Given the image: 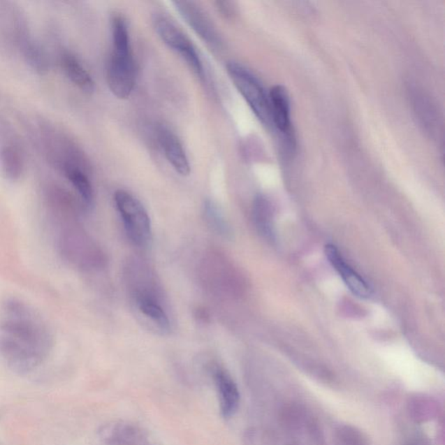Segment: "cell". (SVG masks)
<instances>
[{
  "label": "cell",
  "instance_id": "obj_1",
  "mask_svg": "<svg viewBox=\"0 0 445 445\" xmlns=\"http://www.w3.org/2000/svg\"><path fill=\"white\" fill-rule=\"evenodd\" d=\"M53 335L42 316L19 299L3 302L0 312V356L14 372L27 373L48 358Z\"/></svg>",
  "mask_w": 445,
  "mask_h": 445
},
{
  "label": "cell",
  "instance_id": "obj_2",
  "mask_svg": "<svg viewBox=\"0 0 445 445\" xmlns=\"http://www.w3.org/2000/svg\"><path fill=\"white\" fill-rule=\"evenodd\" d=\"M114 202L130 240L138 247H147L152 240V231L145 206L130 192L124 190L115 192Z\"/></svg>",
  "mask_w": 445,
  "mask_h": 445
},
{
  "label": "cell",
  "instance_id": "obj_3",
  "mask_svg": "<svg viewBox=\"0 0 445 445\" xmlns=\"http://www.w3.org/2000/svg\"><path fill=\"white\" fill-rule=\"evenodd\" d=\"M228 75L256 117L266 126H272L269 96L257 78L250 71L237 62L226 65Z\"/></svg>",
  "mask_w": 445,
  "mask_h": 445
},
{
  "label": "cell",
  "instance_id": "obj_4",
  "mask_svg": "<svg viewBox=\"0 0 445 445\" xmlns=\"http://www.w3.org/2000/svg\"><path fill=\"white\" fill-rule=\"evenodd\" d=\"M153 26L162 41L182 57L184 61L198 78H204V67L197 51L187 35L168 17L156 14L153 17Z\"/></svg>",
  "mask_w": 445,
  "mask_h": 445
},
{
  "label": "cell",
  "instance_id": "obj_5",
  "mask_svg": "<svg viewBox=\"0 0 445 445\" xmlns=\"http://www.w3.org/2000/svg\"><path fill=\"white\" fill-rule=\"evenodd\" d=\"M136 80V65L133 53L112 52L108 66L110 90L117 99H126L133 92Z\"/></svg>",
  "mask_w": 445,
  "mask_h": 445
},
{
  "label": "cell",
  "instance_id": "obj_6",
  "mask_svg": "<svg viewBox=\"0 0 445 445\" xmlns=\"http://www.w3.org/2000/svg\"><path fill=\"white\" fill-rule=\"evenodd\" d=\"M175 8L186 22L203 41L213 48H221L222 41L214 24L197 3L190 1L173 2Z\"/></svg>",
  "mask_w": 445,
  "mask_h": 445
},
{
  "label": "cell",
  "instance_id": "obj_7",
  "mask_svg": "<svg viewBox=\"0 0 445 445\" xmlns=\"http://www.w3.org/2000/svg\"><path fill=\"white\" fill-rule=\"evenodd\" d=\"M326 255L329 262L332 263L334 269L340 273V277L350 288V290L357 296L360 298H369L372 295L371 287L366 284L365 281L358 275L355 270H352L344 262L340 252L333 245H327L326 247Z\"/></svg>",
  "mask_w": 445,
  "mask_h": 445
},
{
  "label": "cell",
  "instance_id": "obj_8",
  "mask_svg": "<svg viewBox=\"0 0 445 445\" xmlns=\"http://www.w3.org/2000/svg\"><path fill=\"white\" fill-rule=\"evenodd\" d=\"M158 138L166 158L173 169L181 176L190 175V163H189L186 151L176 135L166 127H160L158 131Z\"/></svg>",
  "mask_w": 445,
  "mask_h": 445
},
{
  "label": "cell",
  "instance_id": "obj_9",
  "mask_svg": "<svg viewBox=\"0 0 445 445\" xmlns=\"http://www.w3.org/2000/svg\"><path fill=\"white\" fill-rule=\"evenodd\" d=\"M216 389L221 411L224 418H230L237 411L240 405V394L236 383L226 370L216 368L214 372Z\"/></svg>",
  "mask_w": 445,
  "mask_h": 445
},
{
  "label": "cell",
  "instance_id": "obj_10",
  "mask_svg": "<svg viewBox=\"0 0 445 445\" xmlns=\"http://www.w3.org/2000/svg\"><path fill=\"white\" fill-rule=\"evenodd\" d=\"M272 126L289 138L291 133V108L289 95L284 87L276 85L269 94Z\"/></svg>",
  "mask_w": 445,
  "mask_h": 445
},
{
  "label": "cell",
  "instance_id": "obj_11",
  "mask_svg": "<svg viewBox=\"0 0 445 445\" xmlns=\"http://www.w3.org/2000/svg\"><path fill=\"white\" fill-rule=\"evenodd\" d=\"M101 435L109 445H154L140 430L128 423L105 426Z\"/></svg>",
  "mask_w": 445,
  "mask_h": 445
},
{
  "label": "cell",
  "instance_id": "obj_12",
  "mask_svg": "<svg viewBox=\"0 0 445 445\" xmlns=\"http://www.w3.org/2000/svg\"><path fill=\"white\" fill-rule=\"evenodd\" d=\"M135 298H136L138 308L142 314L151 319L162 330L168 332L170 330L168 316L155 297L147 291H140Z\"/></svg>",
  "mask_w": 445,
  "mask_h": 445
},
{
  "label": "cell",
  "instance_id": "obj_13",
  "mask_svg": "<svg viewBox=\"0 0 445 445\" xmlns=\"http://www.w3.org/2000/svg\"><path fill=\"white\" fill-rule=\"evenodd\" d=\"M62 65L70 80L82 92L87 94H94L95 82L91 74L85 70L80 61L71 54H65L62 58Z\"/></svg>",
  "mask_w": 445,
  "mask_h": 445
},
{
  "label": "cell",
  "instance_id": "obj_14",
  "mask_svg": "<svg viewBox=\"0 0 445 445\" xmlns=\"http://www.w3.org/2000/svg\"><path fill=\"white\" fill-rule=\"evenodd\" d=\"M67 179L72 183L75 190L85 206L91 207L94 205V194L90 180L80 166H69L62 169Z\"/></svg>",
  "mask_w": 445,
  "mask_h": 445
},
{
  "label": "cell",
  "instance_id": "obj_15",
  "mask_svg": "<svg viewBox=\"0 0 445 445\" xmlns=\"http://www.w3.org/2000/svg\"><path fill=\"white\" fill-rule=\"evenodd\" d=\"M0 162L7 179L16 181L20 179L24 172L22 156L13 145H6L0 152Z\"/></svg>",
  "mask_w": 445,
  "mask_h": 445
},
{
  "label": "cell",
  "instance_id": "obj_16",
  "mask_svg": "<svg viewBox=\"0 0 445 445\" xmlns=\"http://www.w3.org/2000/svg\"><path fill=\"white\" fill-rule=\"evenodd\" d=\"M112 52L128 54L131 53L129 31L126 19L115 15L112 20Z\"/></svg>",
  "mask_w": 445,
  "mask_h": 445
},
{
  "label": "cell",
  "instance_id": "obj_17",
  "mask_svg": "<svg viewBox=\"0 0 445 445\" xmlns=\"http://www.w3.org/2000/svg\"><path fill=\"white\" fill-rule=\"evenodd\" d=\"M270 206L266 199L263 197L256 198L254 203V220L259 231L265 236L272 233L270 231Z\"/></svg>",
  "mask_w": 445,
  "mask_h": 445
},
{
  "label": "cell",
  "instance_id": "obj_18",
  "mask_svg": "<svg viewBox=\"0 0 445 445\" xmlns=\"http://www.w3.org/2000/svg\"><path fill=\"white\" fill-rule=\"evenodd\" d=\"M24 55L31 65H33L35 69L39 72H44L48 68V63H46L45 57L41 51V48H38L34 43L27 42L24 46Z\"/></svg>",
  "mask_w": 445,
  "mask_h": 445
},
{
  "label": "cell",
  "instance_id": "obj_19",
  "mask_svg": "<svg viewBox=\"0 0 445 445\" xmlns=\"http://www.w3.org/2000/svg\"><path fill=\"white\" fill-rule=\"evenodd\" d=\"M205 212L206 217H207L208 221L211 224V226H212L213 228H215L219 233L226 235V236L228 234H230V229L227 226L226 219H224V217L219 211V209L217 208L212 202L206 203Z\"/></svg>",
  "mask_w": 445,
  "mask_h": 445
},
{
  "label": "cell",
  "instance_id": "obj_20",
  "mask_svg": "<svg viewBox=\"0 0 445 445\" xmlns=\"http://www.w3.org/2000/svg\"><path fill=\"white\" fill-rule=\"evenodd\" d=\"M217 9L221 13L224 17H230L233 15L234 7L233 3L228 1H218L216 2Z\"/></svg>",
  "mask_w": 445,
  "mask_h": 445
}]
</instances>
